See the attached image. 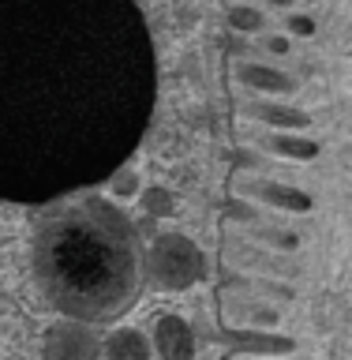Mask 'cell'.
Instances as JSON below:
<instances>
[{
    "label": "cell",
    "mask_w": 352,
    "mask_h": 360,
    "mask_svg": "<svg viewBox=\"0 0 352 360\" xmlns=\"http://www.w3.org/2000/svg\"><path fill=\"white\" fill-rule=\"evenodd\" d=\"M154 53L131 0H0V191L86 184L139 139Z\"/></svg>",
    "instance_id": "6da1fadb"
},
{
    "label": "cell",
    "mask_w": 352,
    "mask_h": 360,
    "mask_svg": "<svg viewBox=\"0 0 352 360\" xmlns=\"http://www.w3.org/2000/svg\"><path fill=\"white\" fill-rule=\"evenodd\" d=\"M236 191L247 195V199H255V202H266V207H274V210H285V214H308L315 207V199L304 188L281 184V180L240 176V180H236Z\"/></svg>",
    "instance_id": "7a4b0ae2"
},
{
    "label": "cell",
    "mask_w": 352,
    "mask_h": 360,
    "mask_svg": "<svg viewBox=\"0 0 352 360\" xmlns=\"http://www.w3.org/2000/svg\"><path fill=\"white\" fill-rule=\"evenodd\" d=\"M225 255L236 259V263L252 266V270H266V274H278V278H292L296 274V263H289L281 252H274V248H255V240H247V236H229L225 240Z\"/></svg>",
    "instance_id": "3957f363"
},
{
    "label": "cell",
    "mask_w": 352,
    "mask_h": 360,
    "mask_svg": "<svg viewBox=\"0 0 352 360\" xmlns=\"http://www.w3.org/2000/svg\"><path fill=\"white\" fill-rule=\"evenodd\" d=\"M218 342H225L233 353H244V356H285L296 349L292 338L274 330H221Z\"/></svg>",
    "instance_id": "277c9868"
},
{
    "label": "cell",
    "mask_w": 352,
    "mask_h": 360,
    "mask_svg": "<svg viewBox=\"0 0 352 360\" xmlns=\"http://www.w3.org/2000/svg\"><path fill=\"white\" fill-rule=\"evenodd\" d=\"M236 79L247 86V90H259V94H292L296 90V79L289 72H281L274 64H263V60H240L236 64Z\"/></svg>",
    "instance_id": "5b68a950"
},
{
    "label": "cell",
    "mask_w": 352,
    "mask_h": 360,
    "mask_svg": "<svg viewBox=\"0 0 352 360\" xmlns=\"http://www.w3.org/2000/svg\"><path fill=\"white\" fill-rule=\"evenodd\" d=\"M247 117H255L259 124L274 131H304L311 128V112L300 109V105H281V101H247L244 105Z\"/></svg>",
    "instance_id": "8992f818"
},
{
    "label": "cell",
    "mask_w": 352,
    "mask_h": 360,
    "mask_svg": "<svg viewBox=\"0 0 352 360\" xmlns=\"http://www.w3.org/2000/svg\"><path fill=\"white\" fill-rule=\"evenodd\" d=\"M263 146H266L270 154H278V158H289V162H315L319 150H322L315 139H304V135H296V131L263 135Z\"/></svg>",
    "instance_id": "52a82bcc"
},
{
    "label": "cell",
    "mask_w": 352,
    "mask_h": 360,
    "mask_svg": "<svg viewBox=\"0 0 352 360\" xmlns=\"http://www.w3.org/2000/svg\"><path fill=\"white\" fill-rule=\"evenodd\" d=\"M247 240L263 244V248H274V252H296L300 248V233L285 229L281 221H266V225H247Z\"/></svg>",
    "instance_id": "ba28073f"
},
{
    "label": "cell",
    "mask_w": 352,
    "mask_h": 360,
    "mask_svg": "<svg viewBox=\"0 0 352 360\" xmlns=\"http://www.w3.org/2000/svg\"><path fill=\"white\" fill-rule=\"evenodd\" d=\"M225 315L236 323H252V326H278V308H266V304H255V300H225Z\"/></svg>",
    "instance_id": "9c48e42d"
},
{
    "label": "cell",
    "mask_w": 352,
    "mask_h": 360,
    "mask_svg": "<svg viewBox=\"0 0 352 360\" xmlns=\"http://www.w3.org/2000/svg\"><path fill=\"white\" fill-rule=\"evenodd\" d=\"M229 27L236 34H266L270 30V19L259 4H233L229 8Z\"/></svg>",
    "instance_id": "30bf717a"
},
{
    "label": "cell",
    "mask_w": 352,
    "mask_h": 360,
    "mask_svg": "<svg viewBox=\"0 0 352 360\" xmlns=\"http://www.w3.org/2000/svg\"><path fill=\"white\" fill-rule=\"evenodd\" d=\"M229 289H247V292H263V297H278V300H292L289 285H278L270 278H225Z\"/></svg>",
    "instance_id": "8fae6325"
},
{
    "label": "cell",
    "mask_w": 352,
    "mask_h": 360,
    "mask_svg": "<svg viewBox=\"0 0 352 360\" xmlns=\"http://www.w3.org/2000/svg\"><path fill=\"white\" fill-rule=\"evenodd\" d=\"M315 30H319V22L311 15H304V11H289L285 15V34L289 38H315Z\"/></svg>",
    "instance_id": "7c38bea8"
},
{
    "label": "cell",
    "mask_w": 352,
    "mask_h": 360,
    "mask_svg": "<svg viewBox=\"0 0 352 360\" xmlns=\"http://www.w3.org/2000/svg\"><path fill=\"white\" fill-rule=\"evenodd\" d=\"M259 49L263 53H274V56H289V49H292V41H289V34H263V41H259Z\"/></svg>",
    "instance_id": "4fadbf2b"
},
{
    "label": "cell",
    "mask_w": 352,
    "mask_h": 360,
    "mask_svg": "<svg viewBox=\"0 0 352 360\" xmlns=\"http://www.w3.org/2000/svg\"><path fill=\"white\" fill-rule=\"evenodd\" d=\"M131 191H135V169H128V165H124V169H117V173H112V195H131Z\"/></svg>",
    "instance_id": "5bb4252c"
},
{
    "label": "cell",
    "mask_w": 352,
    "mask_h": 360,
    "mask_svg": "<svg viewBox=\"0 0 352 360\" xmlns=\"http://www.w3.org/2000/svg\"><path fill=\"white\" fill-rule=\"evenodd\" d=\"M266 8H278V11H289V8H296V0H266Z\"/></svg>",
    "instance_id": "9a60e30c"
},
{
    "label": "cell",
    "mask_w": 352,
    "mask_h": 360,
    "mask_svg": "<svg viewBox=\"0 0 352 360\" xmlns=\"http://www.w3.org/2000/svg\"><path fill=\"white\" fill-rule=\"evenodd\" d=\"M296 4H315V0H296Z\"/></svg>",
    "instance_id": "2e32d148"
}]
</instances>
